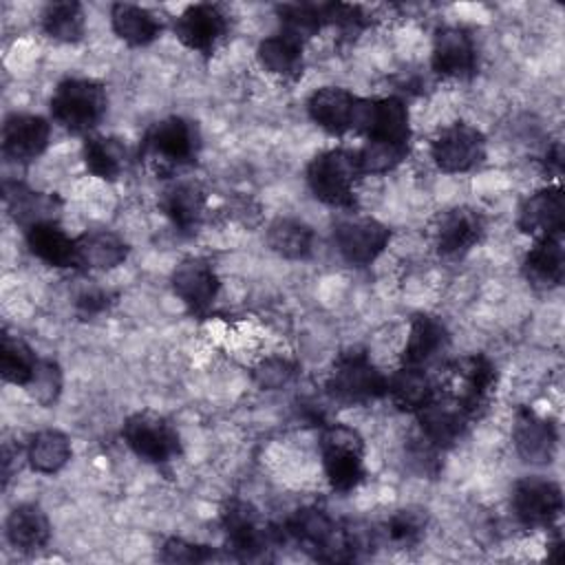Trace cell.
<instances>
[{
    "label": "cell",
    "mask_w": 565,
    "mask_h": 565,
    "mask_svg": "<svg viewBox=\"0 0 565 565\" xmlns=\"http://www.w3.org/2000/svg\"><path fill=\"white\" fill-rule=\"evenodd\" d=\"M280 539L294 541L302 552L324 563H347L360 558L364 550L377 543L375 530L358 523H342L320 505H302L294 510L282 527Z\"/></svg>",
    "instance_id": "cell-1"
},
{
    "label": "cell",
    "mask_w": 565,
    "mask_h": 565,
    "mask_svg": "<svg viewBox=\"0 0 565 565\" xmlns=\"http://www.w3.org/2000/svg\"><path fill=\"white\" fill-rule=\"evenodd\" d=\"M201 152V132L196 121L170 115L154 121L139 146V159L159 177H172L196 163Z\"/></svg>",
    "instance_id": "cell-2"
},
{
    "label": "cell",
    "mask_w": 565,
    "mask_h": 565,
    "mask_svg": "<svg viewBox=\"0 0 565 565\" xmlns=\"http://www.w3.org/2000/svg\"><path fill=\"white\" fill-rule=\"evenodd\" d=\"M324 393L335 404L364 406L386 395V375L364 349H344L329 369Z\"/></svg>",
    "instance_id": "cell-3"
},
{
    "label": "cell",
    "mask_w": 565,
    "mask_h": 565,
    "mask_svg": "<svg viewBox=\"0 0 565 565\" xmlns=\"http://www.w3.org/2000/svg\"><path fill=\"white\" fill-rule=\"evenodd\" d=\"M305 177L311 194L320 203L344 212L355 210V183L362 177L355 152L344 148L322 150L307 163Z\"/></svg>",
    "instance_id": "cell-4"
},
{
    "label": "cell",
    "mask_w": 565,
    "mask_h": 565,
    "mask_svg": "<svg viewBox=\"0 0 565 565\" xmlns=\"http://www.w3.org/2000/svg\"><path fill=\"white\" fill-rule=\"evenodd\" d=\"M106 108V88L88 77H64L49 99L53 121L73 135L90 132L104 119Z\"/></svg>",
    "instance_id": "cell-5"
},
{
    "label": "cell",
    "mask_w": 565,
    "mask_h": 565,
    "mask_svg": "<svg viewBox=\"0 0 565 565\" xmlns=\"http://www.w3.org/2000/svg\"><path fill=\"white\" fill-rule=\"evenodd\" d=\"M364 439L347 424H329L320 433V459L324 477L333 492L347 494L355 490L364 477Z\"/></svg>",
    "instance_id": "cell-6"
},
{
    "label": "cell",
    "mask_w": 565,
    "mask_h": 565,
    "mask_svg": "<svg viewBox=\"0 0 565 565\" xmlns=\"http://www.w3.org/2000/svg\"><path fill=\"white\" fill-rule=\"evenodd\" d=\"M221 527L225 547L236 561L267 558L269 550L280 541L278 527L269 525L263 514L243 499H230L221 508Z\"/></svg>",
    "instance_id": "cell-7"
},
{
    "label": "cell",
    "mask_w": 565,
    "mask_h": 565,
    "mask_svg": "<svg viewBox=\"0 0 565 565\" xmlns=\"http://www.w3.org/2000/svg\"><path fill=\"white\" fill-rule=\"evenodd\" d=\"M124 444L146 463L163 466L174 461L181 455V437L174 424L154 413V411H137L128 415L121 424Z\"/></svg>",
    "instance_id": "cell-8"
},
{
    "label": "cell",
    "mask_w": 565,
    "mask_h": 565,
    "mask_svg": "<svg viewBox=\"0 0 565 565\" xmlns=\"http://www.w3.org/2000/svg\"><path fill=\"white\" fill-rule=\"evenodd\" d=\"M355 132H362L371 143H384L399 150H411L408 108L399 97L362 99L355 119Z\"/></svg>",
    "instance_id": "cell-9"
},
{
    "label": "cell",
    "mask_w": 565,
    "mask_h": 565,
    "mask_svg": "<svg viewBox=\"0 0 565 565\" xmlns=\"http://www.w3.org/2000/svg\"><path fill=\"white\" fill-rule=\"evenodd\" d=\"M510 508L525 530H552L563 512V490L545 477H523L512 486Z\"/></svg>",
    "instance_id": "cell-10"
},
{
    "label": "cell",
    "mask_w": 565,
    "mask_h": 565,
    "mask_svg": "<svg viewBox=\"0 0 565 565\" xmlns=\"http://www.w3.org/2000/svg\"><path fill=\"white\" fill-rule=\"evenodd\" d=\"M333 241L344 263L353 267H366L386 249L391 230L373 216L349 212L335 221Z\"/></svg>",
    "instance_id": "cell-11"
},
{
    "label": "cell",
    "mask_w": 565,
    "mask_h": 565,
    "mask_svg": "<svg viewBox=\"0 0 565 565\" xmlns=\"http://www.w3.org/2000/svg\"><path fill=\"white\" fill-rule=\"evenodd\" d=\"M430 159L441 172H468L486 159V137L468 121H452L433 137Z\"/></svg>",
    "instance_id": "cell-12"
},
{
    "label": "cell",
    "mask_w": 565,
    "mask_h": 565,
    "mask_svg": "<svg viewBox=\"0 0 565 565\" xmlns=\"http://www.w3.org/2000/svg\"><path fill=\"white\" fill-rule=\"evenodd\" d=\"M177 40L203 57L214 55L218 44L227 38L230 18L221 4L214 2H196L185 7L174 20Z\"/></svg>",
    "instance_id": "cell-13"
},
{
    "label": "cell",
    "mask_w": 565,
    "mask_h": 565,
    "mask_svg": "<svg viewBox=\"0 0 565 565\" xmlns=\"http://www.w3.org/2000/svg\"><path fill=\"white\" fill-rule=\"evenodd\" d=\"M450 373L455 380V391H450L475 419H479L497 391L499 373L490 358L483 353H470L450 364Z\"/></svg>",
    "instance_id": "cell-14"
},
{
    "label": "cell",
    "mask_w": 565,
    "mask_h": 565,
    "mask_svg": "<svg viewBox=\"0 0 565 565\" xmlns=\"http://www.w3.org/2000/svg\"><path fill=\"white\" fill-rule=\"evenodd\" d=\"M170 285L174 296L194 316H205L214 307L221 291V280L214 265L201 256L183 258L172 269Z\"/></svg>",
    "instance_id": "cell-15"
},
{
    "label": "cell",
    "mask_w": 565,
    "mask_h": 565,
    "mask_svg": "<svg viewBox=\"0 0 565 565\" xmlns=\"http://www.w3.org/2000/svg\"><path fill=\"white\" fill-rule=\"evenodd\" d=\"M415 415L419 435L441 450L455 446L466 435L470 422H475L470 411L452 393L435 395Z\"/></svg>",
    "instance_id": "cell-16"
},
{
    "label": "cell",
    "mask_w": 565,
    "mask_h": 565,
    "mask_svg": "<svg viewBox=\"0 0 565 565\" xmlns=\"http://www.w3.org/2000/svg\"><path fill=\"white\" fill-rule=\"evenodd\" d=\"M430 68L444 79H470L477 73V46L463 26H439L433 35Z\"/></svg>",
    "instance_id": "cell-17"
},
{
    "label": "cell",
    "mask_w": 565,
    "mask_h": 565,
    "mask_svg": "<svg viewBox=\"0 0 565 565\" xmlns=\"http://www.w3.org/2000/svg\"><path fill=\"white\" fill-rule=\"evenodd\" d=\"M512 441L525 463L547 466L556 455L558 430L550 417L539 415L532 406H521L514 415Z\"/></svg>",
    "instance_id": "cell-18"
},
{
    "label": "cell",
    "mask_w": 565,
    "mask_h": 565,
    "mask_svg": "<svg viewBox=\"0 0 565 565\" xmlns=\"http://www.w3.org/2000/svg\"><path fill=\"white\" fill-rule=\"evenodd\" d=\"M483 232H486L483 216L472 207L457 205L441 212L435 218L433 245L439 256L457 258L470 252L483 238Z\"/></svg>",
    "instance_id": "cell-19"
},
{
    "label": "cell",
    "mask_w": 565,
    "mask_h": 565,
    "mask_svg": "<svg viewBox=\"0 0 565 565\" xmlns=\"http://www.w3.org/2000/svg\"><path fill=\"white\" fill-rule=\"evenodd\" d=\"M519 232L541 236H563L565 230V194L561 185H547L523 199L516 214Z\"/></svg>",
    "instance_id": "cell-20"
},
{
    "label": "cell",
    "mask_w": 565,
    "mask_h": 565,
    "mask_svg": "<svg viewBox=\"0 0 565 565\" xmlns=\"http://www.w3.org/2000/svg\"><path fill=\"white\" fill-rule=\"evenodd\" d=\"M51 124L42 115L13 113L2 124V152L15 163H31L44 154Z\"/></svg>",
    "instance_id": "cell-21"
},
{
    "label": "cell",
    "mask_w": 565,
    "mask_h": 565,
    "mask_svg": "<svg viewBox=\"0 0 565 565\" xmlns=\"http://www.w3.org/2000/svg\"><path fill=\"white\" fill-rule=\"evenodd\" d=\"M360 97L340 86H322L307 99L311 121L333 137H342L355 128Z\"/></svg>",
    "instance_id": "cell-22"
},
{
    "label": "cell",
    "mask_w": 565,
    "mask_h": 565,
    "mask_svg": "<svg viewBox=\"0 0 565 565\" xmlns=\"http://www.w3.org/2000/svg\"><path fill=\"white\" fill-rule=\"evenodd\" d=\"M157 205L179 232L192 234L205 216L207 192L194 179H177L159 194Z\"/></svg>",
    "instance_id": "cell-23"
},
{
    "label": "cell",
    "mask_w": 565,
    "mask_h": 565,
    "mask_svg": "<svg viewBox=\"0 0 565 565\" xmlns=\"http://www.w3.org/2000/svg\"><path fill=\"white\" fill-rule=\"evenodd\" d=\"M450 347V331L446 322L433 313H415L408 324L402 349V364L428 369Z\"/></svg>",
    "instance_id": "cell-24"
},
{
    "label": "cell",
    "mask_w": 565,
    "mask_h": 565,
    "mask_svg": "<svg viewBox=\"0 0 565 565\" xmlns=\"http://www.w3.org/2000/svg\"><path fill=\"white\" fill-rule=\"evenodd\" d=\"M4 205L11 218L29 230L38 223H57L62 199L51 192H38L24 183H4Z\"/></svg>",
    "instance_id": "cell-25"
},
{
    "label": "cell",
    "mask_w": 565,
    "mask_h": 565,
    "mask_svg": "<svg viewBox=\"0 0 565 565\" xmlns=\"http://www.w3.org/2000/svg\"><path fill=\"white\" fill-rule=\"evenodd\" d=\"M128 243L110 230H90L75 238V267L84 271H106L128 258Z\"/></svg>",
    "instance_id": "cell-26"
},
{
    "label": "cell",
    "mask_w": 565,
    "mask_h": 565,
    "mask_svg": "<svg viewBox=\"0 0 565 565\" xmlns=\"http://www.w3.org/2000/svg\"><path fill=\"white\" fill-rule=\"evenodd\" d=\"M525 280L536 289H554L565 278V254L561 236L534 238V245L521 260Z\"/></svg>",
    "instance_id": "cell-27"
},
{
    "label": "cell",
    "mask_w": 565,
    "mask_h": 565,
    "mask_svg": "<svg viewBox=\"0 0 565 565\" xmlns=\"http://www.w3.org/2000/svg\"><path fill=\"white\" fill-rule=\"evenodd\" d=\"M7 541L22 554L40 552L51 541V521L38 503L15 505L4 523Z\"/></svg>",
    "instance_id": "cell-28"
},
{
    "label": "cell",
    "mask_w": 565,
    "mask_h": 565,
    "mask_svg": "<svg viewBox=\"0 0 565 565\" xmlns=\"http://www.w3.org/2000/svg\"><path fill=\"white\" fill-rule=\"evenodd\" d=\"M305 42L278 31L260 40L256 49L258 64L285 82H298L305 71Z\"/></svg>",
    "instance_id": "cell-29"
},
{
    "label": "cell",
    "mask_w": 565,
    "mask_h": 565,
    "mask_svg": "<svg viewBox=\"0 0 565 565\" xmlns=\"http://www.w3.org/2000/svg\"><path fill=\"white\" fill-rule=\"evenodd\" d=\"M110 26L128 46H148L163 31L161 20L150 9L132 2H115L110 7Z\"/></svg>",
    "instance_id": "cell-30"
},
{
    "label": "cell",
    "mask_w": 565,
    "mask_h": 565,
    "mask_svg": "<svg viewBox=\"0 0 565 565\" xmlns=\"http://www.w3.org/2000/svg\"><path fill=\"white\" fill-rule=\"evenodd\" d=\"M386 395L404 413H417L435 395V384L428 375V369L399 364V369L386 377Z\"/></svg>",
    "instance_id": "cell-31"
},
{
    "label": "cell",
    "mask_w": 565,
    "mask_h": 565,
    "mask_svg": "<svg viewBox=\"0 0 565 565\" xmlns=\"http://www.w3.org/2000/svg\"><path fill=\"white\" fill-rule=\"evenodd\" d=\"M29 252L49 267H75V238L57 223H38L24 230Z\"/></svg>",
    "instance_id": "cell-32"
},
{
    "label": "cell",
    "mask_w": 565,
    "mask_h": 565,
    "mask_svg": "<svg viewBox=\"0 0 565 565\" xmlns=\"http://www.w3.org/2000/svg\"><path fill=\"white\" fill-rule=\"evenodd\" d=\"M71 455L73 450L68 437L55 428H42L29 435L24 444V459L40 475L60 472L68 463Z\"/></svg>",
    "instance_id": "cell-33"
},
{
    "label": "cell",
    "mask_w": 565,
    "mask_h": 565,
    "mask_svg": "<svg viewBox=\"0 0 565 565\" xmlns=\"http://www.w3.org/2000/svg\"><path fill=\"white\" fill-rule=\"evenodd\" d=\"M82 159L86 170L104 181H117L128 166V150L117 137L93 135L82 146Z\"/></svg>",
    "instance_id": "cell-34"
},
{
    "label": "cell",
    "mask_w": 565,
    "mask_h": 565,
    "mask_svg": "<svg viewBox=\"0 0 565 565\" xmlns=\"http://www.w3.org/2000/svg\"><path fill=\"white\" fill-rule=\"evenodd\" d=\"M316 234L313 230L298 218L280 216L269 223L267 227V245L271 252L287 260H305L313 252Z\"/></svg>",
    "instance_id": "cell-35"
},
{
    "label": "cell",
    "mask_w": 565,
    "mask_h": 565,
    "mask_svg": "<svg viewBox=\"0 0 565 565\" xmlns=\"http://www.w3.org/2000/svg\"><path fill=\"white\" fill-rule=\"evenodd\" d=\"M40 26L46 38L62 42V44H75L84 38L86 31V18L79 2H49L42 9Z\"/></svg>",
    "instance_id": "cell-36"
},
{
    "label": "cell",
    "mask_w": 565,
    "mask_h": 565,
    "mask_svg": "<svg viewBox=\"0 0 565 565\" xmlns=\"http://www.w3.org/2000/svg\"><path fill=\"white\" fill-rule=\"evenodd\" d=\"M40 358L33 353V349L11 331H2V344H0V373L2 380L15 386L26 388L31 382Z\"/></svg>",
    "instance_id": "cell-37"
},
{
    "label": "cell",
    "mask_w": 565,
    "mask_h": 565,
    "mask_svg": "<svg viewBox=\"0 0 565 565\" xmlns=\"http://www.w3.org/2000/svg\"><path fill=\"white\" fill-rule=\"evenodd\" d=\"M428 527V514L422 508L395 510L377 530V536L399 550L415 547Z\"/></svg>",
    "instance_id": "cell-38"
},
{
    "label": "cell",
    "mask_w": 565,
    "mask_h": 565,
    "mask_svg": "<svg viewBox=\"0 0 565 565\" xmlns=\"http://www.w3.org/2000/svg\"><path fill=\"white\" fill-rule=\"evenodd\" d=\"M276 13L280 31L300 42H307L327 26L322 18V2H285L276 7Z\"/></svg>",
    "instance_id": "cell-39"
},
{
    "label": "cell",
    "mask_w": 565,
    "mask_h": 565,
    "mask_svg": "<svg viewBox=\"0 0 565 565\" xmlns=\"http://www.w3.org/2000/svg\"><path fill=\"white\" fill-rule=\"evenodd\" d=\"M322 18L327 26L338 29L342 40H355L371 24V18L360 4L347 2H322Z\"/></svg>",
    "instance_id": "cell-40"
},
{
    "label": "cell",
    "mask_w": 565,
    "mask_h": 565,
    "mask_svg": "<svg viewBox=\"0 0 565 565\" xmlns=\"http://www.w3.org/2000/svg\"><path fill=\"white\" fill-rule=\"evenodd\" d=\"M62 384H64L62 366L55 360H51V358H44V360L40 358L38 369H35V373H33V377L26 384L24 391L40 406H53L60 399Z\"/></svg>",
    "instance_id": "cell-41"
},
{
    "label": "cell",
    "mask_w": 565,
    "mask_h": 565,
    "mask_svg": "<svg viewBox=\"0 0 565 565\" xmlns=\"http://www.w3.org/2000/svg\"><path fill=\"white\" fill-rule=\"evenodd\" d=\"M406 157H408V150H399L384 143H371V141H364V146L355 152L360 174H384L397 168Z\"/></svg>",
    "instance_id": "cell-42"
},
{
    "label": "cell",
    "mask_w": 565,
    "mask_h": 565,
    "mask_svg": "<svg viewBox=\"0 0 565 565\" xmlns=\"http://www.w3.org/2000/svg\"><path fill=\"white\" fill-rule=\"evenodd\" d=\"M254 382L265 391H280L291 384L298 375V364L285 355H269L263 358L254 371Z\"/></svg>",
    "instance_id": "cell-43"
},
{
    "label": "cell",
    "mask_w": 565,
    "mask_h": 565,
    "mask_svg": "<svg viewBox=\"0 0 565 565\" xmlns=\"http://www.w3.org/2000/svg\"><path fill=\"white\" fill-rule=\"evenodd\" d=\"M441 452H444L441 448H437L422 435L411 437L408 444L404 446L408 468L413 472H417L422 477H430V479H435L441 470Z\"/></svg>",
    "instance_id": "cell-44"
},
{
    "label": "cell",
    "mask_w": 565,
    "mask_h": 565,
    "mask_svg": "<svg viewBox=\"0 0 565 565\" xmlns=\"http://www.w3.org/2000/svg\"><path fill=\"white\" fill-rule=\"evenodd\" d=\"M159 558L166 563H207V561L216 558V552L207 545H199V543H190L179 536H170L161 545Z\"/></svg>",
    "instance_id": "cell-45"
},
{
    "label": "cell",
    "mask_w": 565,
    "mask_h": 565,
    "mask_svg": "<svg viewBox=\"0 0 565 565\" xmlns=\"http://www.w3.org/2000/svg\"><path fill=\"white\" fill-rule=\"evenodd\" d=\"M115 302V294H110L108 289L102 287H88L84 289L77 300H75V309L82 318H93L99 316L104 311L110 309V305Z\"/></svg>",
    "instance_id": "cell-46"
},
{
    "label": "cell",
    "mask_w": 565,
    "mask_h": 565,
    "mask_svg": "<svg viewBox=\"0 0 565 565\" xmlns=\"http://www.w3.org/2000/svg\"><path fill=\"white\" fill-rule=\"evenodd\" d=\"M565 558V539L558 527H552V536L547 541V561L561 563Z\"/></svg>",
    "instance_id": "cell-47"
},
{
    "label": "cell",
    "mask_w": 565,
    "mask_h": 565,
    "mask_svg": "<svg viewBox=\"0 0 565 565\" xmlns=\"http://www.w3.org/2000/svg\"><path fill=\"white\" fill-rule=\"evenodd\" d=\"M543 166H545V172H550V174H561L563 172V150H561L558 141L547 148Z\"/></svg>",
    "instance_id": "cell-48"
}]
</instances>
